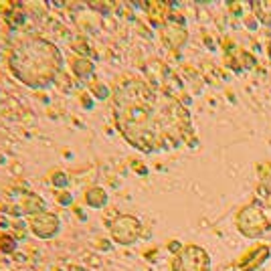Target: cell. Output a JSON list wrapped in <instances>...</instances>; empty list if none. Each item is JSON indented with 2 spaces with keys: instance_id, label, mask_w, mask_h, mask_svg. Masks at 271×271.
Returning a JSON list of instances; mask_svg holds the SVG:
<instances>
[{
  "instance_id": "ba28073f",
  "label": "cell",
  "mask_w": 271,
  "mask_h": 271,
  "mask_svg": "<svg viewBox=\"0 0 271 271\" xmlns=\"http://www.w3.org/2000/svg\"><path fill=\"white\" fill-rule=\"evenodd\" d=\"M251 6H253V12H255V16L263 22V24H267V26H271V2H251Z\"/></svg>"
},
{
  "instance_id": "7c38bea8",
  "label": "cell",
  "mask_w": 271,
  "mask_h": 271,
  "mask_svg": "<svg viewBox=\"0 0 271 271\" xmlns=\"http://www.w3.org/2000/svg\"><path fill=\"white\" fill-rule=\"evenodd\" d=\"M231 10L237 12V14H241V4H231Z\"/></svg>"
},
{
  "instance_id": "52a82bcc",
  "label": "cell",
  "mask_w": 271,
  "mask_h": 271,
  "mask_svg": "<svg viewBox=\"0 0 271 271\" xmlns=\"http://www.w3.org/2000/svg\"><path fill=\"white\" fill-rule=\"evenodd\" d=\"M269 247L267 245H261V247H255L253 251H249V253H245L243 255V259L239 261V267H241V271H253V269H257L259 265H263L265 263V259L269 257Z\"/></svg>"
},
{
  "instance_id": "277c9868",
  "label": "cell",
  "mask_w": 271,
  "mask_h": 271,
  "mask_svg": "<svg viewBox=\"0 0 271 271\" xmlns=\"http://www.w3.org/2000/svg\"><path fill=\"white\" fill-rule=\"evenodd\" d=\"M210 257L198 245H184L172 259V271H208Z\"/></svg>"
},
{
  "instance_id": "7a4b0ae2",
  "label": "cell",
  "mask_w": 271,
  "mask_h": 271,
  "mask_svg": "<svg viewBox=\"0 0 271 271\" xmlns=\"http://www.w3.org/2000/svg\"><path fill=\"white\" fill-rule=\"evenodd\" d=\"M12 75L31 89L49 87L63 67V55L51 41L28 37L16 43L8 55Z\"/></svg>"
},
{
  "instance_id": "30bf717a",
  "label": "cell",
  "mask_w": 271,
  "mask_h": 271,
  "mask_svg": "<svg viewBox=\"0 0 271 271\" xmlns=\"http://www.w3.org/2000/svg\"><path fill=\"white\" fill-rule=\"evenodd\" d=\"M85 198H87V202L91 204V206H103L107 196H105V192L101 188H91V190L85 194Z\"/></svg>"
},
{
  "instance_id": "3957f363",
  "label": "cell",
  "mask_w": 271,
  "mask_h": 271,
  "mask_svg": "<svg viewBox=\"0 0 271 271\" xmlns=\"http://www.w3.org/2000/svg\"><path fill=\"white\" fill-rule=\"evenodd\" d=\"M237 229L247 239H259L269 229V219L257 204H247L237 213Z\"/></svg>"
},
{
  "instance_id": "5b68a950",
  "label": "cell",
  "mask_w": 271,
  "mask_h": 271,
  "mask_svg": "<svg viewBox=\"0 0 271 271\" xmlns=\"http://www.w3.org/2000/svg\"><path fill=\"white\" fill-rule=\"evenodd\" d=\"M111 237L122 245H132L140 237V221L132 215H124L111 223Z\"/></svg>"
},
{
  "instance_id": "9c48e42d",
  "label": "cell",
  "mask_w": 271,
  "mask_h": 271,
  "mask_svg": "<svg viewBox=\"0 0 271 271\" xmlns=\"http://www.w3.org/2000/svg\"><path fill=\"white\" fill-rule=\"evenodd\" d=\"M164 37H166V39H168V37H172V39L168 41L172 47H180V45H184V41H186V33H184V28H182V26L166 28V31H164Z\"/></svg>"
},
{
  "instance_id": "6da1fadb",
  "label": "cell",
  "mask_w": 271,
  "mask_h": 271,
  "mask_svg": "<svg viewBox=\"0 0 271 271\" xmlns=\"http://www.w3.org/2000/svg\"><path fill=\"white\" fill-rule=\"evenodd\" d=\"M113 117L124 140L144 154L168 152L190 136L188 109L160 87L136 77L115 87Z\"/></svg>"
},
{
  "instance_id": "4fadbf2b",
  "label": "cell",
  "mask_w": 271,
  "mask_h": 271,
  "mask_svg": "<svg viewBox=\"0 0 271 271\" xmlns=\"http://www.w3.org/2000/svg\"><path fill=\"white\" fill-rule=\"evenodd\" d=\"M267 53H269V57H271V41H269V45H267Z\"/></svg>"
},
{
  "instance_id": "8fae6325",
  "label": "cell",
  "mask_w": 271,
  "mask_h": 271,
  "mask_svg": "<svg viewBox=\"0 0 271 271\" xmlns=\"http://www.w3.org/2000/svg\"><path fill=\"white\" fill-rule=\"evenodd\" d=\"M245 22H247V26H249V28H255V26H257V22H255V18H253V16H249Z\"/></svg>"
},
{
  "instance_id": "8992f818",
  "label": "cell",
  "mask_w": 271,
  "mask_h": 271,
  "mask_svg": "<svg viewBox=\"0 0 271 271\" xmlns=\"http://www.w3.org/2000/svg\"><path fill=\"white\" fill-rule=\"evenodd\" d=\"M31 229H33V233L37 237L49 239V237L57 235V231H59V219L55 215H49V213L37 215V217L31 219Z\"/></svg>"
}]
</instances>
